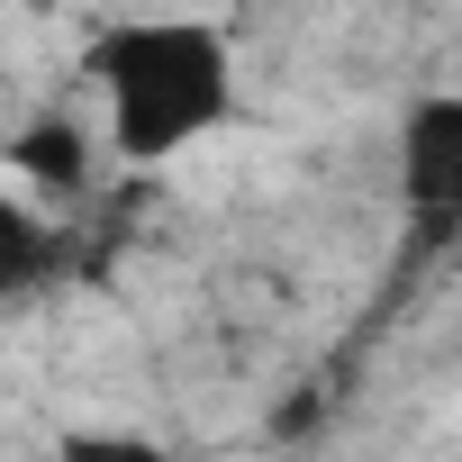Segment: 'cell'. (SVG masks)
<instances>
[{
    "mask_svg": "<svg viewBox=\"0 0 462 462\" xmlns=\"http://www.w3.org/2000/svg\"><path fill=\"white\" fill-rule=\"evenodd\" d=\"M100 109H109V145L127 163H172L181 145H199L208 127L236 118V55L208 19H136L109 28L91 55Z\"/></svg>",
    "mask_w": 462,
    "mask_h": 462,
    "instance_id": "1",
    "label": "cell"
},
{
    "mask_svg": "<svg viewBox=\"0 0 462 462\" xmlns=\"http://www.w3.org/2000/svg\"><path fill=\"white\" fill-rule=\"evenodd\" d=\"M399 190L408 208L462 217V91H426L399 118Z\"/></svg>",
    "mask_w": 462,
    "mask_h": 462,
    "instance_id": "2",
    "label": "cell"
},
{
    "mask_svg": "<svg viewBox=\"0 0 462 462\" xmlns=\"http://www.w3.org/2000/svg\"><path fill=\"white\" fill-rule=\"evenodd\" d=\"M10 172H19L28 190H82L91 145H82V127H73V118H37V127L10 145Z\"/></svg>",
    "mask_w": 462,
    "mask_h": 462,
    "instance_id": "3",
    "label": "cell"
},
{
    "mask_svg": "<svg viewBox=\"0 0 462 462\" xmlns=\"http://www.w3.org/2000/svg\"><path fill=\"white\" fill-rule=\"evenodd\" d=\"M55 462H172V444H154L136 426H73L55 444Z\"/></svg>",
    "mask_w": 462,
    "mask_h": 462,
    "instance_id": "4",
    "label": "cell"
}]
</instances>
